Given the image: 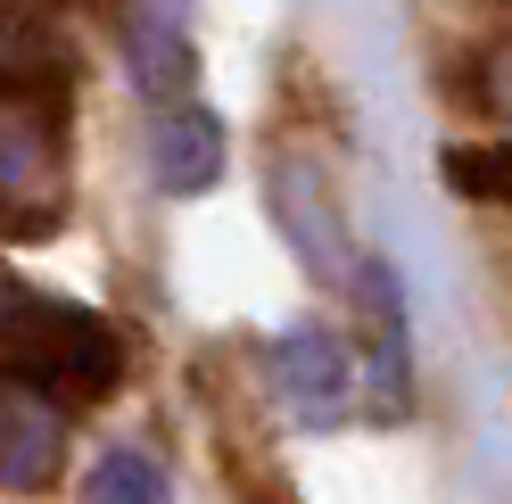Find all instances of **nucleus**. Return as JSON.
<instances>
[{
	"label": "nucleus",
	"instance_id": "obj_10",
	"mask_svg": "<svg viewBox=\"0 0 512 504\" xmlns=\"http://www.w3.org/2000/svg\"><path fill=\"white\" fill-rule=\"evenodd\" d=\"M438 174L455 182L463 199H504V149H446Z\"/></svg>",
	"mask_w": 512,
	"mask_h": 504
},
{
	"label": "nucleus",
	"instance_id": "obj_6",
	"mask_svg": "<svg viewBox=\"0 0 512 504\" xmlns=\"http://www.w3.org/2000/svg\"><path fill=\"white\" fill-rule=\"evenodd\" d=\"M149 174H157V191H174V199L215 191L223 182V124L199 100H166L157 108V133H149Z\"/></svg>",
	"mask_w": 512,
	"mask_h": 504
},
{
	"label": "nucleus",
	"instance_id": "obj_8",
	"mask_svg": "<svg viewBox=\"0 0 512 504\" xmlns=\"http://www.w3.org/2000/svg\"><path fill=\"white\" fill-rule=\"evenodd\" d=\"M0 83H25V91H67L75 83V58L34 0H0Z\"/></svg>",
	"mask_w": 512,
	"mask_h": 504
},
{
	"label": "nucleus",
	"instance_id": "obj_2",
	"mask_svg": "<svg viewBox=\"0 0 512 504\" xmlns=\"http://www.w3.org/2000/svg\"><path fill=\"white\" fill-rule=\"evenodd\" d=\"M67 215V124L58 91L0 83V232L50 240Z\"/></svg>",
	"mask_w": 512,
	"mask_h": 504
},
{
	"label": "nucleus",
	"instance_id": "obj_5",
	"mask_svg": "<svg viewBox=\"0 0 512 504\" xmlns=\"http://www.w3.org/2000/svg\"><path fill=\"white\" fill-rule=\"evenodd\" d=\"M58 455H67V430H58V397L0 381V488L9 496H42Z\"/></svg>",
	"mask_w": 512,
	"mask_h": 504
},
{
	"label": "nucleus",
	"instance_id": "obj_3",
	"mask_svg": "<svg viewBox=\"0 0 512 504\" xmlns=\"http://www.w3.org/2000/svg\"><path fill=\"white\" fill-rule=\"evenodd\" d=\"M273 389H281V405H290L298 422H339L347 397H356V364H347L339 331L298 323V331L273 348Z\"/></svg>",
	"mask_w": 512,
	"mask_h": 504
},
{
	"label": "nucleus",
	"instance_id": "obj_9",
	"mask_svg": "<svg viewBox=\"0 0 512 504\" xmlns=\"http://www.w3.org/2000/svg\"><path fill=\"white\" fill-rule=\"evenodd\" d=\"M83 504H174V488H166V471H157L149 455L116 447V455H100V463H91Z\"/></svg>",
	"mask_w": 512,
	"mask_h": 504
},
{
	"label": "nucleus",
	"instance_id": "obj_1",
	"mask_svg": "<svg viewBox=\"0 0 512 504\" xmlns=\"http://www.w3.org/2000/svg\"><path fill=\"white\" fill-rule=\"evenodd\" d=\"M0 381L50 397H108L124 381V339L91 306H67L0 265Z\"/></svg>",
	"mask_w": 512,
	"mask_h": 504
},
{
	"label": "nucleus",
	"instance_id": "obj_4",
	"mask_svg": "<svg viewBox=\"0 0 512 504\" xmlns=\"http://www.w3.org/2000/svg\"><path fill=\"white\" fill-rule=\"evenodd\" d=\"M124 58L157 108L199 91V50H190V0H133L124 9Z\"/></svg>",
	"mask_w": 512,
	"mask_h": 504
},
{
	"label": "nucleus",
	"instance_id": "obj_7",
	"mask_svg": "<svg viewBox=\"0 0 512 504\" xmlns=\"http://www.w3.org/2000/svg\"><path fill=\"white\" fill-rule=\"evenodd\" d=\"M273 215H281V232H290V248L331 281V290L356 273V248H347V232H339V207H331V191L306 166H273Z\"/></svg>",
	"mask_w": 512,
	"mask_h": 504
}]
</instances>
